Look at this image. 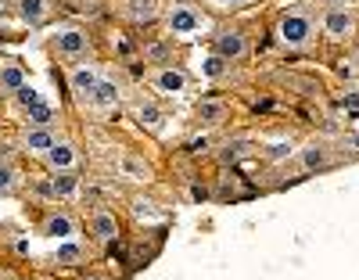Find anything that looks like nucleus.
Wrapping results in <instances>:
<instances>
[{"label": "nucleus", "instance_id": "4", "mask_svg": "<svg viewBox=\"0 0 359 280\" xmlns=\"http://www.w3.org/2000/svg\"><path fill=\"white\" fill-rule=\"evenodd\" d=\"M198 25H201V15H198L194 8H187V4H176V8L169 11V33H176V36L198 33Z\"/></svg>", "mask_w": 359, "mask_h": 280}, {"label": "nucleus", "instance_id": "13", "mask_svg": "<svg viewBox=\"0 0 359 280\" xmlns=\"http://www.w3.org/2000/svg\"><path fill=\"white\" fill-rule=\"evenodd\" d=\"M252 151H255V144H252V140H245V137H241V140H226V144H223V151H219V162H223V166H233V162L248 159Z\"/></svg>", "mask_w": 359, "mask_h": 280}, {"label": "nucleus", "instance_id": "25", "mask_svg": "<svg viewBox=\"0 0 359 280\" xmlns=\"http://www.w3.org/2000/svg\"><path fill=\"white\" fill-rule=\"evenodd\" d=\"M15 101H18V105H22V108L29 112V108H33V105H40V93H36L33 86H29V83H22V86L15 90Z\"/></svg>", "mask_w": 359, "mask_h": 280}, {"label": "nucleus", "instance_id": "23", "mask_svg": "<svg viewBox=\"0 0 359 280\" xmlns=\"http://www.w3.org/2000/svg\"><path fill=\"white\" fill-rule=\"evenodd\" d=\"M79 259H83V248H79V244H72V241H69V244L57 248V262H62V266H76Z\"/></svg>", "mask_w": 359, "mask_h": 280}, {"label": "nucleus", "instance_id": "33", "mask_svg": "<svg viewBox=\"0 0 359 280\" xmlns=\"http://www.w3.org/2000/svg\"><path fill=\"white\" fill-rule=\"evenodd\" d=\"M219 4H248V0H219Z\"/></svg>", "mask_w": 359, "mask_h": 280}, {"label": "nucleus", "instance_id": "32", "mask_svg": "<svg viewBox=\"0 0 359 280\" xmlns=\"http://www.w3.org/2000/svg\"><path fill=\"white\" fill-rule=\"evenodd\" d=\"M345 144H348V147H355V151H359V137H348V140H345Z\"/></svg>", "mask_w": 359, "mask_h": 280}, {"label": "nucleus", "instance_id": "10", "mask_svg": "<svg viewBox=\"0 0 359 280\" xmlns=\"http://www.w3.org/2000/svg\"><path fill=\"white\" fill-rule=\"evenodd\" d=\"M90 230H94V237L101 244H111L118 237V220L111 212H94V220H90Z\"/></svg>", "mask_w": 359, "mask_h": 280}, {"label": "nucleus", "instance_id": "6", "mask_svg": "<svg viewBox=\"0 0 359 280\" xmlns=\"http://www.w3.org/2000/svg\"><path fill=\"white\" fill-rule=\"evenodd\" d=\"M216 54H219L223 61H241V58L248 54V40H245L241 33H219V36H216Z\"/></svg>", "mask_w": 359, "mask_h": 280}, {"label": "nucleus", "instance_id": "7", "mask_svg": "<svg viewBox=\"0 0 359 280\" xmlns=\"http://www.w3.org/2000/svg\"><path fill=\"white\" fill-rule=\"evenodd\" d=\"M43 159H47V166H50L54 173H57V169H76V147H72L69 140H54Z\"/></svg>", "mask_w": 359, "mask_h": 280}, {"label": "nucleus", "instance_id": "18", "mask_svg": "<svg viewBox=\"0 0 359 280\" xmlns=\"http://www.w3.org/2000/svg\"><path fill=\"white\" fill-rule=\"evenodd\" d=\"M137 122H140V126H147V130H162V112L151 101H140L137 105Z\"/></svg>", "mask_w": 359, "mask_h": 280}, {"label": "nucleus", "instance_id": "1", "mask_svg": "<svg viewBox=\"0 0 359 280\" xmlns=\"http://www.w3.org/2000/svg\"><path fill=\"white\" fill-rule=\"evenodd\" d=\"M277 33H280V40H284L287 47H306V44H309V36H313V18H309V15L291 11V15H284V18H280Z\"/></svg>", "mask_w": 359, "mask_h": 280}, {"label": "nucleus", "instance_id": "16", "mask_svg": "<svg viewBox=\"0 0 359 280\" xmlns=\"http://www.w3.org/2000/svg\"><path fill=\"white\" fill-rule=\"evenodd\" d=\"M97 79H101V76H97L94 69H76V72L69 76V83H72V90H76V98H79V101L90 98V90L97 86Z\"/></svg>", "mask_w": 359, "mask_h": 280}, {"label": "nucleus", "instance_id": "22", "mask_svg": "<svg viewBox=\"0 0 359 280\" xmlns=\"http://www.w3.org/2000/svg\"><path fill=\"white\" fill-rule=\"evenodd\" d=\"M50 119H54V108L43 105V101L29 108V122H33V126H50Z\"/></svg>", "mask_w": 359, "mask_h": 280}, {"label": "nucleus", "instance_id": "30", "mask_svg": "<svg viewBox=\"0 0 359 280\" xmlns=\"http://www.w3.org/2000/svg\"><path fill=\"white\" fill-rule=\"evenodd\" d=\"M345 108H359V93H348V98H345Z\"/></svg>", "mask_w": 359, "mask_h": 280}, {"label": "nucleus", "instance_id": "9", "mask_svg": "<svg viewBox=\"0 0 359 280\" xmlns=\"http://www.w3.org/2000/svg\"><path fill=\"white\" fill-rule=\"evenodd\" d=\"M151 86L162 90V93H184L187 90V76L180 72V69H158L151 76Z\"/></svg>", "mask_w": 359, "mask_h": 280}, {"label": "nucleus", "instance_id": "14", "mask_svg": "<svg viewBox=\"0 0 359 280\" xmlns=\"http://www.w3.org/2000/svg\"><path fill=\"white\" fill-rule=\"evenodd\" d=\"M22 83H25V72H22L18 61H0V90H4V93H15Z\"/></svg>", "mask_w": 359, "mask_h": 280}, {"label": "nucleus", "instance_id": "26", "mask_svg": "<svg viewBox=\"0 0 359 280\" xmlns=\"http://www.w3.org/2000/svg\"><path fill=\"white\" fill-rule=\"evenodd\" d=\"M144 58H147V61H165V58H169V47H165V44H147V47H144Z\"/></svg>", "mask_w": 359, "mask_h": 280}, {"label": "nucleus", "instance_id": "5", "mask_svg": "<svg viewBox=\"0 0 359 280\" xmlns=\"http://www.w3.org/2000/svg\"><path fill=\"white\" fill-rule=\"evenodd\" d=\"M86 105H90V108H97V112L115 108V105H118V83H111V79H97V86L90 90V98H86Z\"/></svg>", "mask_w": 359, "mask_h": 280}, {"label": "nucleus", "instance_id": "2", "mask_svg": "<svg viewBox=\"0 0 359 280\" xmlns=\"http://www.w3.org/2000/svg\"><path fill=\"white\" fill-rule=\"evenodd\" d=\"M54 47L62 51L65 58H83L90 51V36L83 33V29L65 25V29H57V33H54Z\"/></svg>", "mask_w": 359, "mask_h": 280}, {"label": "nucleus", "instance_id": "8", "mask_svg": "<svg viewBox=\"0 0 359 280\" xmlns=\"http://www.w3.org/2000/svg\"><path fill=\"white\" fill-rule=\"evenodd\" d=\"M76 191H79L76 169H57V173L50 176V183H47V194H54V198H72Z\"/></svg>", "mask_w": 359, "mask_h": 280}, {"label": "nucleus", "instance_id": "31", "mask_svg": "<svg viewBox=\"0 0 359 280\" xmlns=\"http://www.w3.org/2000/svg\"><path fill=\"white\" fill-rule=\"evenodd\" d=\"M0 159H11V144H0Z\"/></svg>", "mask_w": 359, "mask_h": 280}, {"label": "nucleus", "instance_id": "28", "mask_svg": "<svg viewBox=\"0 0 359 280\" xmlns=\"http://www.w3.org/2000/svg\"><path fill=\"white\" fill-rule=\"evenodd\" d=\"M287 154H291V144H273V147H269V159H273V162L287 159Z\"/></svg>", "mask_w": 359, "mask_h": 280}, {"label": "nucleus", "instance_id": "17", "mask_svg": "<svg viewBox=\"0 0 359 280\" xmlns=\"http://www.w3.org/2000/svg\"><path fill=\"white\" fill-rule=\"evenodd\" d=\"M126 15H130L133 22H151V18L158 15V0H130Z\"/></svg>", "mask_w": 359, "mask_h": 280}, {"label": "nucleus", "instance_id": "24", "mask_svg": "<svg viewBox=\"0 0 359 280\" xmlns=\"http://www.w3.org/2000/svg\"><path fill=\"white\" fill-rule=\"evenodd\" d=\"M118 169H123L126 176H133V180H144V176H147V166H144L140 159H133V154H126V159L118 162Z\"/></svg>", "mask_w": 359, "mask_h": 280}, {"label": "nucleus", "instance_id": "11", "mask_svg": "<svg viewBox=\"0 0 359 280\" xmlns=\"http://www.w3.org/2000/svg\"><path fill=\"white\" fill-rule=\"evenodd\" d=\"M50 144H54V133L47 126H33V130H25V137H22V147L33 151V154H47Z\"/></svg>", "mask_w": 359, "mask_h": 280}, {"label": "nucleus", "instance_id": "20", "mask_svg": "<svg viewBox=\"0 0 359 280\" xmlns=\"http://www.w3.org/2000/svg\"><path fill=\"white\" fill-rule=\"evenodd\" d=\"M327 162H331V151H327V147H306L302 151V169H323Z\"/></svg>", "mask_w": 359, "mask_h": 280}, {"label": "nucleus", "instance_id": "3", "mask_svg": "<svg viewBox=\"0 0 359 280\" xmlns=\"http://www.w3.org/2000/svg\"><path fill=\"white\" fill-rule=\"evenodd\" d=\"M352 29H355V15H352L348 8H331V11L323 15V33H327V36L345 40Z\"/></svg>", "mask_w": 359, "mask_h": 280}, {"label": "nucleus", "instance_id": "19", "mask_svg": "<svg viewBox=\"0 0 359 280\" xmlns=\"http://www.w3.org/2000/svg\"><path fill=\"white\" fill-rule=\"evenodd\" d=\"M18 11H22V18L29 22V25H36V22H43L47 18V0H18Z\"/></svg>", "mask_w": 359, "mask_h": 280}, {"label": "nucleus", "instance_id": "34", "mask_svg": "<svg viewBox=\"0 0 359 280\" xmlns=\"http://www.w3.org/2000/svg\"><path fill=\"white\" fill-rule=\"evenodd\" d=\"M86 280H104V276H86Z\"/></svg>", "mask_w": 359, "mask_h": 280}, {"label": "nucleus", "instance_id": "21", "mask_svg": "<svg viewBox=\"0 0 359 280\" xmlns=\"http://www.w3.org/2000/svg\"><path fill=\"white\" fill-rule=\"evenodd\" d=\"M226 69H230V61H223L219 54H208V58L201 61V72H205L208 79H223V76H226Z\"/></svg>", "mask_w": 359, "mask_h": 280}, {"label": "nucleus", "instance_id": "15", "mask_svg": "<svg viewBox=\"0 0 359 280\" xmlns=\"http://www.w3.org/2000/svg\"><path fill=\"white\" fill-rule=\"evenodd\" d=\"M226 119V101H198V122L201 126H219Z\"/></svg>", "mask_w": 359, "mask_h": 280}, {"label": "nucleus", "instance_id": "29", "mask_svg": "<svg viewBox=\"0 0 359 280\" xmlns=\"http://www.w3.org/2000/svg\"><path fill=\"white\" fill-rule=\"evenodd\" d=\"M208 147V140L205 137H198V140H191V151H205Z\"/></svg>", "mask_w": 359, "mask_h": 280}, {"label": "nucleus", "instance_id": "27", "mask_svg": "<svg viewBox=\"0 0 359 280\" xmlns=\"http://www.w3.org/2000/svg\"><path fill=\"white\" fill-rule=\"evenodd\" d=\"M11 187H15V173L8 166H0V191H11Z\"/></svg>", "mask_w": 359, "mask_h": 280}, {"label": "nucleus", "instance_id": "12", "mask_svg": "<svg viewBox=\"0 0 359 280\" xmlns=\"http://www.w3.org/2000/svg\"><path fill=\"white\" fill-rule=\"evenodd\" d=\"M43 234H47V237H57V241H69V237L76 234V223L69 220L65 212H54V215H47Z\"/></svg>", "mask_w": 359, "mask_h": 280}]
</instances>
